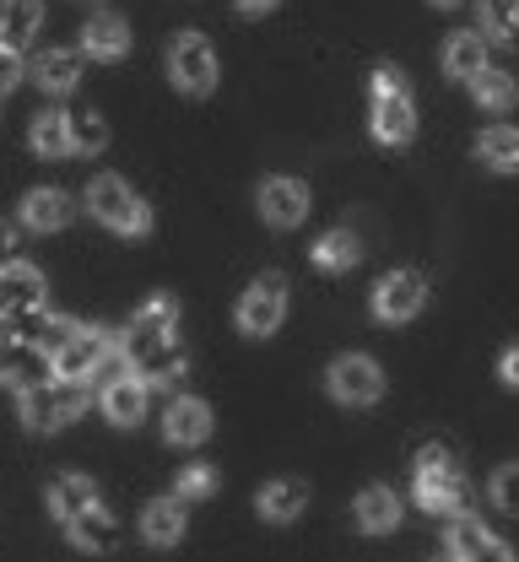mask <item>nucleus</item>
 <instances>
[{
	"label": "nucleus",
	"mask_w": 519,
	"mask_h": 562,
	"mask_svg": "<svg viewBox=\"0 0 519 562\" xmlns=\"http://www.w3.org/2000/svg\"><path fill=\"white\" fill-rule=\"evenodd\" d=\"M373 136L384 146H406L417 136V103H411V87L395 66L373 70Z\"/></svg>",
	"instance_id": "obj_1"
},
{
	"label": "nucleus",
	"mask_w": 519,
	"mask_h": 562,
	"mask_svg": "<svg viewBox=\"0 0 519 562\" xmlns=\"http://www.w3.org/2000/svg\"><path fill=\"white\" fill-rule=\"evenodd\" d=\"M87 206H92V216H98L103 227H114V233H125V238H142L151 227L147 201H142L125 179H114V173H98V179L87 184Z\"/></svg>",
	"instance_id": "obj_2"
},
{
	"label": "nucleus",
	"mask_w": 519,
	"mask_h": 562,
	"mask_svg": "<svg viewBox=\"0 0 519 562\" xmlns=\"http://www.w3.org/2000/svg\"><path fill=\"white\" fill-rule=\"evenodd\" d=\"M465 497H471V487H465V476L454 471L449 449L428 443V449L417 454V503H422L428 514H460Z\"/></svg>",
	"instance_id": "obj_3"
},
{
	"label": "nucleus",
	"mask_w": 519,
	"mask_h": 562,
	"mask_svg": "<svg viewBox=\"0 0 519 562\" xmlns=\"http://www.w3.org/2000/svg\"><path fill=\"white\" fill-rule=\"evenodd\" d=\"M81 412H87V384H71V379H49V384L22 395V422L33 432H55V427H66Z\"/></svg>",
	"instance_id": "obj_4"
},
{
	"label": "nucleus",
	"mask_w": 519,
	"mask_h": 562,
	"mask_svg": "<svg viewBox=\"0 0 519 562\" xmlns=\"http://www.w3.org/2000/svg\"><path fill=\"white\" fill-rule=\"evenodd\" d=\"M168 76H173L179 92L206 98V92L217 87V55H212V44H206L201 33H179V38L168 44Z\"/></svg>",
	"instance_id": "obj_5"
},
{
	"label": "nucleus",
	"mask_w": 519,
	"mask_h": 562,
	"mask_svg": "<svg viewBox=\"0 0 519 562\" xmlns=\"http://www.w3.org/2000/svg\"><path fill=\"white\" fill-rule=\"evenodd\" d=\"M287 319V277L266 271L244 297H238V330L244 336H271Z\"/></svg>",
	"instance_id": "obj_6"
},
{
	"label": "nucleus",
	"mask_w": 519,
	"mask_h": 562,
	"mask_svg": "<svg viewBox=\"0 0 519 562\" xmlns=\"http://www.w3.org/2000/svg\"><path fill=\"white\" fill-rule=\"evenodd\" d=\"M125 368L131 379L142 384H179L184 379V347L173 336H157V341H125Z\"/></svg>",
	"instance_id": "obj_7"
},
{
	"label": "nucleus",
	"mask_w": 519,
	"mask_h": 562,
	"mask_svg": "<svg viewBox=\"0 0 519 562\" xmlns=\"http://www.w3.org/2000/svg\"><path fill=\"white\" fill-rule=\"evenodd\" d=\"M325 384H330V395L341 401V406H373L379 395H384V373H379V362L373 357H336L330 362V373H325Z\"/></svg>",
	"instance_id": "obj_8"
},
{
	"label": "nucleus",
	"mask_w": 519,
	"mask_h": 562,
	"mask_svg": "<svg viewBox=\"0 0 519 562\" xmlns=\"http://www.w3.org/2000/svg\"><path fill=\"white\" fill-rule=\"evenodd\" d=\"M422 303H428V281H422V271H390V277L373 286V314H379L384 325L417 319Z\"/></svg>",
	"instance_id": "obj_9"
},
{
	"label": "nucleus",
	"mask_w": 519,
	"mask_h": 562,
	"mask_svg": "<svg viewBox=\"0 0 519 562\" xmlns=\"http://www.w3.org/2000/svg\"><path fill=\"white\" fill-rule=\"evenodd\" d=\"M44 308V277L33 266H5L0 271V325H22V319H38Z\"/></svg>",
	"instance_id": "obj_10"
},
{
	"label": "nucleus",
	"mask_w": 519,
	"mask_h": 562,
	"mask_svg": "<svg viewBox=\"0 0 519 562\" xmlns=\"http://www.w3.org/2000/svg\"><path fill=\"white\" fill-rule=\"evenodd\" d=\"M114 351L109 341V330H76L66 347L55 351V379H71V384H87L98 368H103V357Z\"/></svg>",
	"instance_id": "obj_11"
},
{
	"label": "nucleus",
	"mask_w": 519,
	"mask_h": 562,
	"mask_svg": "<svg viewBox=\"0 0 519 562\" xmlns=\"http://www.w3.org/2000/svg\"><path fill=\"white\" fill-rule=\"evenodd\" d=\"M449 552H454V562H515V552L482 519H454L449 525Z\"/></svg>",
	"instance_id": "obj_12"
},
{
	"label": "nucleus",
	"mask_w": 519,
	"mask_h": 562,
	"mask_svg": "<svg viewBox=\"0 0 519 562\" xmlns=\"http://www.w3.org/2000/svg\"><path fill=\"white\" fill-rule=\"evenodd\" d=\"M162 438H168V443H179V449L206 443V438H212V406H206V401H195V395H179V401L162 412Z\"/></svg>",
	"instance_id": "obj_13"
},
{
	"label": "nucleus",
	"mask_w": 519,
	"mask_h": 562,
	"mask_svg": "<svg viewBox=\"0 0 519 562\" xmlns=\"http://www.w3.org/2000/svg\"><path fill=\"white\" fill-rule=\"evenodd\" d=\"M260 216L271 227H297L308 216V184H297V179H266L260 184Z\"/></svg>",
	"instance_id": "obj_14"
},
{
	"label": "nucleus",
	"mask_w": 519,
	"mask_h": 562,
	"mask_svg": "<svg viewBox=\"0 0 519 562\" xmlns=\"http://www.w3.org/2000/svg\"><path fill=\"white\" fill-rule=\"evenodd\" d=\"M0 362H5V379H11L22 395L55 379V357H49V351H38L33 341H11V347L0 351Z\"/></svg>",
	"instance_id": "obj_15"
},
{
	"label": "nucleus",
	"mask_w": 519,
	"mask_h": 562,
	"mask_svg": "<svg viewBox=\"0 0 519 562\" xmlns=\"http://www.w3.org/2000/svg\"><path fill=\"white\" fill-rule=\"evenodd\" d=\"M66 536H71L81 552H114L125 530H120V519H114V514H109L103 503H92L87 514H76L71 525H66Z\"/></svg>",
	"instance_id": "obj_16"
},
{
	"label": "nucleus",
	"mask_w": 519,
	"mask_h": 562,
	"mask_svg": "<svg viewBox=\"0 0 519 562\" xmlns=\"http://www.w3.org/2000/svg\"><path fill=\"white\" fill-rule=\"evenodd\" d=\"M103 417L114 422V427H136V422L147 417V384L131 379V373H120L114 384H103Z\"/></svg>",
	"instance_id": "obj_17"
},
{
	"label": "nucleus",
	"mask_w": 519,
	"mask_h": 562,
	"mask_svg": "<svg viewBox=\"0 0 519 562\" xmlns=\"http://www.w3.org/2000/svg\"><path fill=\"white\" fill-rule=\"evenodd\" d=\"M81 49H87L92 60H120V55L131 49V27H125V16H114V11L92 16V22L81 27Z\"/></svg>",
	"instance_id": "obj_18"
},
{
	"label": "nucleus",
	"mask_w": 519,
	"mask_h": 562,
	"mask_svg": "<svg viewBox=\"0 0 519 562\" xmlns=\"http://www.w3.org/2000/svg\"><path fill=\"white\" fill-rule=\"evenodd\" d=\"M76 216V201L66 190H33L27 201H22V222L33 227V233H55V227H66Z\"/></svg>",
	"instance_id": "obj_19"
},
{
	"label": "nucleus",
	"mask_w": 519,
	"mask_h": 562,
	"mask_svg": "<svg viewBox=\"0 0 519 562\" xmlns=\"http://www.w3.org/2000/svg\"><path fill=\"white\" fill-rule=\"evenodd\" d=\"M303 503H308V487H303L297 476H282V482L260 487V497H255L260 519H271V525H287V519H297V514H303Z\"/></svg>",
	"instance_id": "obj_20"
},
{
	"label": "nucleus",
	"mask_w": 519,
	"mask_h": 562,
	"mask_svg": "<svg viewBox=\"0 0 519 562\" xmlns=\"http://www.w3.org/2000/svg\"><path fill=\"white\" fill-rule=\"evenodd\" d=\"M38 22H44L38 0H5V22H0V49H5V55H22V49L33 44Z\"/></svg>",
	"instance_id": "obj_21"
},
{
	"label": "nucleus",
	"mask_w": 519,
	"mask_h": 562,
	"mask_svg": "<svg viewBox=\"0 0 519 562\" xmlns=\"http://www.w3.org/2000/svg\"><path fill=\"white\" fill-rule=\"evenodd\" d=\"M465 87H471V98H476V109H482V114H509V109H515V98H519L515 76H509V70H493V66L482 70V76H471Z\"/></svg>",
	"instance_id": "obj_22"
},
{
	"label": "nucleus",
	"mask_w": 519,
	"mask_h": 562,
	"mask_svg": "<svg viewBox=\"0 0 519 562\" xmlns=\"http://www.w3.org/2000/svg\"><path fill=\"white\" fill-rule=\"evenodd\" d=\"M33 81L44 92H71L76 81H81V49H49V55H38L33 60Z\"/></svg>",
	"instance_id": "obj_23"
},
{
	"label": "nucleus",
	"mask_w": 519,
	"mask_h": 562,
	"mask_svg": "<svg viewBox=\"0 0 519 562\" xmlns=\"http://www.w3.org/2000/svg\"><path fill=\"white\" fill-rule=\"evenodd\" d=\"M98 503V487L87 482V476H55L49 482V514L60 519V525H71L76 514H87Z\"/></svg>",
	"instance_id": "obj_24"
},
{
	"label": "nucleus",
	"mask_w": 519,
	"mask_h": 562,
	"mask_svg": "<svg viewBox=\"0 0 519 562\" xmlns=\"http://www.w3.org/2000/svg\"><path fill=\"white\" fill-rule=\"evenodd\" d=\"M444 70L454 81L482 76V70H487V38H482V33H454L444 44Z\"/></svg>",
	"instance_id": "obj_25"
},
{
	"label": "nucleus",
	"mask_w": 519,
	"mask_h": 562,
	"mask_svg": "<svg viewBox=\"0 0 519 562\" xmlns=\"http://www.w3.org/2000/svg\"><path fill=\"white\" fill-rule=\"evenodd\" d=\"M358 525L369 530V536H384V530H395L400 525V497L390 487H363V497H358Z\"/></svg>",
	"instance_id": "obj_26"
},
{
	"label": "nucleus",
	"mask_w": 519,
	"mask_h": 562,
	"mask_svg": "<svg viewBox=\"0 0 519 562\" xmlns=\"http://www.w3.org/2000/svg\"><path fill=\"white\" fill-rule=\"evenodd\" d=\"M358 260H363V244H358L352 227H330V233L314 244V266H319V271H352Z\"/></svg>",
	"instance_id": "obj_27"
},
{
	"label": "nucleus",
	"mask_w": 519,
	"mask_h": 562,
	"mask_svg": "<svg viewBox=\"0 0 519 562\" xmlns=\"http://www.w3.org/2000/svg\"><path fill=\"white\" fill-rule=\"evenodd\" d=\"M476 157L498 173H519V131L515 125H487L476 136Z\"/></svg>",
	"instance_id": "obj_28"
},
{
	"label": "nucleus",
	"mask_w": 519,
	"mask_h": 562,
	"mask_svg": "<svg viewBox=\"0 0 519 562\" xmlns=\"http://www.w3.org/2000/svg\"><path fill=\"white\" fill-rule=\"evenodd\" d=\"M142 536H147L151 547H179V536H184V503L179 497L151 503L147 514H142Z\"/></svg>",
	"instance_id": "obj_29"
},
{
	"label": "nucleus",
	"mask_w": 519,
	"mask_h": 562,
	"mask_svg": "<svg viewBox=\"0 0 519 562\" xmlns=\"http://www.w3.org/2000/svg\"><path fill=\"white\" fill-rule=\"evenodd\" d=\"M482 38L519 49V0H482Z\"/></svg>",
	"instance_id": "obj_30"
},
{
	"label": "nucleus",
	"mask_w": 519,
	"mask_h": 562,
	"mask_svg": "<svg viewBox=\"0 0 519 562\" xmlns=\"http://www.w3.org/2000/svg\"><path fill=\"white\" fill-rule=\"evenodd\" d=\"M27 146H33L38 157H71V136H66V114H60V109H44V114L33 120V131H27Z\"/></svg>",
	"instance_id": "obj_31"
},
{
	"label": "nucleus",
	"mask_w": 519,
	"mask_h": 562,
	"mask_svg": "<svg viewBox=\"0 0 519 562\" xmlns=\"http://www.w3.org/2000/svg\"><path fill=\"white\" fill-rule=\"evenodd\" d=\"M173 319H179V308H173V297H151L147 308L131 319V330H125V341H157V336H173Z\"/></svg>",
	"instance_id": "obj_32"
},
{
	"label": "nucleus",
	"mask_w": 519,
	"mask_h": 562,
	"mask_svg": "<svg viewBox=\"0 0 519 562\" xmlns=\"http://www.w3.org/2000/svg\"><path fill=\"white\" fill-rule=\"evenodd\" d=\"M66 136H71V151H103L109 146V125L92 109H81V114H66Z\"/></svg>",
	"instance_id": "obj_33"
},
{
	"label": "nucleus",
	"mask_w": 519,
	"mask_h": 562,
	"mask_svg": "<svg viewBox=\"0 0 519 562\" xmlns=\"http://www.w3.org/2000/svg\"><path fill=\"white\" fill-rule=\"evenodd\" d=\"M76 330H81L76 319H66V314H49V319H38V325H33V347H38V351H49V357H55V351L66 347V341H71Z\"/></svg>",
	"instance_id": "obj_34"
},
{
	"label": "nucleus",
	"mask_w": 519,
	"mask_h": 562,
	"mask_svg": "<svg viewBox=\"0 0 519 562\" xmlns=\"http://www.w3.org/2000/svg\"><path fill=\"white\" fill-rule=\"evenodd\" d=\"M212 492H217V471H212V465H184V471H179V492H173L179 503H201V497H212Z\"/></svg>",
	"instance_id": "obj_35"
},
{
	"label": "nucleus",
	"mask_w": 519,
	"mask_h": 562,
	"mask_svg": "<svg viewBox=\"0 0 519 562\" xmlns=\"http://www.w3.org/2000/svg\"><path fill=\"white\" fill-rule=\"evenodd\" d=\"M493 503L504 514H519V465H498L493 471Z\"/></svg>",
	"instance_id": "obj_36"
},
{
	"label": "nucleus",
	"mask_w": 519,
	"mask_h": 562,
	"mask_svg": "<svg viewBox=\"0 0 519 562\" xmlns=\"http://www.w3.org/2000/svg\"><path fill=\"white\" fill-rule=\"evenodd\" d=\"M16 81H22V55H5V49H0V98H5Z\"/></svg>",
	"instance_id": "obj_37"
},
{
	"label": "nucleus",
	"mask_w": 519,
	"mask_h": 562,
	"mask_svg": "<svg viewBox=\"0 0 519 562\" xmlns=\"http://www.w3.org/2000/svg\"><path fill=\"white\" fill-rule=\"evenodd\" d=\"M11 260H16V227H11V222L0 216V271H5Z\"/></svg>",
	"instance_id": "obj_38"
},
{
	"label": "nucleus",
	"mask_w": 519,
	"mask_h": 562,
	"mask_svg": "<svg viewBox=\"0 0 519 562\" xmlns=\"http://www.w3.org/2000/svg\"><path fill=\"white\" fill-rule=\"evenodd\" d=\"M498 373H504V384H509V390H519V347H509V351H504V362H498Z\"/></svg>",
	"instance_id": "obj_39"
},
{
	"label": "nucleus",
	"mask_w": 519,
	"mask_h": 562,
	"mask_svg": "<svg viewBox=\"0 0 519 562\" xmlns=\"http://www.w3.org/2000/svg\"><path fill=\"white\" fill-rule=\"evenodd\" d=\"M233 5H238V11H244V16H260V11H271V5H277V0H233Z\"/></svg>",
	"instance_id": "obj_40"
},
{
	"label": "nucleus",
	"mask_w": 519,
	"mask_h": 562,
	"mask_svg": "<svg viewBox=\"0 0 519 562\" xmlns=\"http://www.w3.org/2000/svg\"><path fill=\"white\" fill-rule=\"evenodd\" d=\"M433 5H460V0H433Z\"/></svg>",
	"instance_id": "obj_41"
},
{
	"label": "nucleus",
	"mask_w": 519,
	"mask_h": 562,
	"mask_svg": "<svg viewBox=\"0 0 519 562\" xmlns=\"http://www.w3.org/2000/svg\"><path fill=\"white\" fill-rule=\"evenodd\" d=\"M0 22H5V0H0Z\"/></svg>",
	"instance_id": "obj_42"
},
{
	"label": "nucleus",
	"mask_w": 519,
	"mask_h": 562,
	"mask_svg": "<svg viewBox=\"0 0 519 562\" xmlns=\"http://www.w3.org/2000/svg\"><path fill=\"white\" fill-rule=\"evenodd\" d=\"M0 379H5V362H0Z\"/></svg>",
	"instance_id": "obj_43"
}]
</instances>
